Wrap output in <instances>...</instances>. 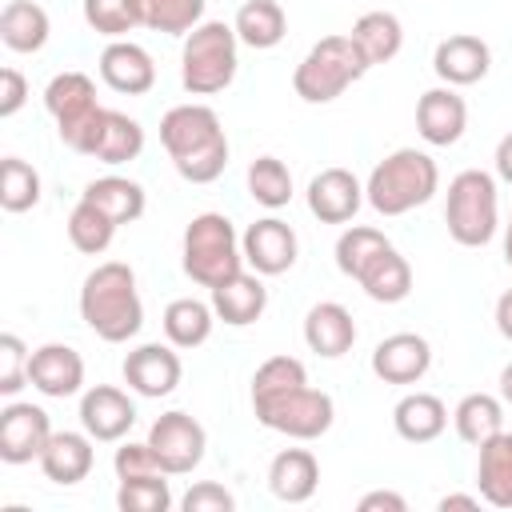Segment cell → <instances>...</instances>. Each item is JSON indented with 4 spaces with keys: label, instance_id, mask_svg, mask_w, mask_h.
<instances>
[{
    "label": "cell",
    "instance_id": "obj_9",
    "mask_svg": "<svg viewBox=\"0 0 512 512\" xmlns=\"http://www.w3.org/2000/svg\"><path fill=\"white\" fill-rule=\"evenodd\" d=\"M252 412L264 428L288 436V440H320L332 420H336V404L328 392L312 388V384H296L288 392L252 400Z\"/></svg>",
    "mask_w": 512,
    "mask_h": 512
},
{
    "label": "cell",
    "instance_id": "obj_43",
    "mask_svg": "<svg viewBox=\"0 0 512 512\" xmlns=\"http://www.w3.org/2000/svg\"><path fill=\"white\" fill-rule=\"evenodd\" d=\"M28 348L16 332H4L0 336V392L4 396H16L24 384H28Z\"/></svg>",
    "mask_w": 512,
    "mask_h": 512
},
{
    "label": "cell",
    "instance_id": "obj_15",
    "mask_svg": "<svg viewBox=\"0 0 512 512\" xmlns=\"http://www.w3.org/2000/svg\"><path fill=\"white\" fill-rule=\"evenodd\" d=\"M432 368V344L420 332H392L372 348V372L384 384H416Z\"/></svg>",
    "mask_w": 512,
    "mask_h": 512
},
{
    "label": "cell",
    "instance_id": "obj_47",
    "mask_svg": "<svg viewBox=\"0 0 512 512\" xmlns=\"http://www.w3.org/2000/svg\"><path fill=\"white\" fill-rule=\"evenodd\" d=\"M408 500L400 492H388V488H376V492H364L360 496V512H404Z\"/></svg>",
    "mask_w": 512,
    "mask_h": 512
},
{
    "label": "cell",
    "instance_id": "obj_39",
    "mask_svg": "<svg viewBox=\"0 0 512 512\" xmlns=\"http://www.w3.org/2000/svg\"><path fill=\"white\" fill-rule=\"evenodd\" d=\"M84 20L108 40H124L132 28H144L140 0H84Z\"/></svg>",
    "mask_w": 512,
    "mask_h": 512
},
{
    "label": "cell",
    "instance_id": "obj_49",
    "mask_svg": "<svg viewBox=\"0 0 512 512\" xmlns=\"http://www.w3.org/2000/svg\"><path fill=\"white\" fill-rule=\"evenodd\" d=\"M496 328H500L504 340H512V288L496 300Z\"/></svg>",
    "mask_w": 512,
    "mask_h": 512
},
{
    "label": "cell",
    "instance_id": "obj_7",
    "mask_svg": "<svg viewBox=\"0 0 512 512\" xmlns=\"http://www.w3.org/2000/svg\"><path fill=\"white\" fill-rule=\"evenodd\" d=\"M364 72H368V60H364V52L356 48L352 36H324L296 64L292 88L304 104H328L348 84H356Z\"/></svg>",
    "mask_w": 512,
    "mask_h": 512
},
{
    "label": "cell",
    "instance_id": "obj_8",
    "mask_svg": "<svg viewBox=\"0 0 512 512\" xmlns=\"http://www.w3.org/2000/svg\"><path fill=\"white\" fill-rule=\"evenodd\" d=\"M44 108L56 120L60 140L72 152L88 156L92 152V140H96V128H100V116H104V108L96 104L92 76H84V72H60V76H52L48 88H44Z\"/></svg>",
    "mask_w": 512,
    "mask_h": 512
},
{
    "label": "cell",
    "instance_id": "obj_22",
    "mask_svg": "<svg viewBox=\"0 0 512 512\" xmlns=\"http://www.w3.org/2000/svg\"><path fill=\"white\" fill-rule=\"evenodd\" d=\"M264 308H268V288L260 284V272H236L212 288V312H216V320H224L232 328L256 324L264 316Z\"/></svg>",
    "mask_w": 512,
    "mask_h": 512
},
{
    "label": "cell",
    "instance_id": "obj_24",
    "mask_svg": "<svg viewBox=\"0 0 512 512\" xmlns=\"http://www.w3.org/2000/svg\"><path fill=\"white\" fill-rule=\"evenodd\" d=\"M316 484H320V464H316V456L308 448H284V452L272 456V464H268V488H272L276 500L304 504V500H312Z\"/></svg>",
    "mask_w": 512,
    "mask_h": 512
},
{
    "label": "cell",
    "instance_id": "obj_20",
    "mask_svg": "<svg viewBox=\"0 0 512 512\" xmlns=\"http://www.w3.org/2000/svg\"><path fill=\"white\" fill-rule=\"evenodd\" d=\"M100 80L120 92V96H144L152 84H156V64L152 56L132 44V40H112L104 52H100Z\"/></svg>",
    "mask_w": 512,
    "mask_h": 512
},
{
    "label": "cell",
    "instance_id": "obj_44",
    "mask_svg": "<svg viewBox=\"0 0 512 512\" xmlns=\"http://www.w3.org/2000/svg\"><path fill=\"white\" fill-rule=\"evenodd\" d=\"M112 468H116V480H132V476H152V472H164L160 460L152 456L148 440L144 444H120L116 456H112Z\"/></svg>",
    "mask_w": 512,
    "mask_h": 512
},
{
    "label": "cell",
    "instance_id": "obj_42",
    "mask_svg": "<svg viewBox=\"0 0 512 512\" xmlns=\"http://www.w3.org/2000/svg\"><path fill=\"white\" fill-rule=\"evenodd\" d=\"M296 384H308V368L304 360L296 356H272L256 368L252 376V400H264V396H276V392H288Z\"/></svg>",
    "mask_w": 512,
    "mask_h": 512
},
{
    "label": "cell",
    "instance_id": "obj_27",
    "mask_svg": "<svg viewBox=\"0 0 512 512\" xmlns=\"http://www.w3.org/2000/svg\"><path fill=\"white\" fill-rule=\"evenodd\" d=\"M356 284H360L376 304H400V300L412 292V268H408V260L388 244V248H380V252L360 268Z\"/></svg>",
    "mask_w": 512,
    "mask_h": 512
},
{
    "label": "cell",
    "instance_id": "obj_38",
    "mask_svg": "<svg viewBox=\"0 0 512 512\" xmlns=\"http://www.w3.org/2000/svg\"><path fill=\"white\" fill-rule=\"evenodd\" d=\"M40 200V172L20 160V156H4L0 160V208L4 212H28Z\"/></svg>",
    "mask_w": 512,
    "mask_h": 512
},
{
    "label": "cell",
    "instance_id": "obj_12",
    "mask_svg": "<svg viewBox=\"0 0 512 512\" xmlns=\"http://www.w3.org/2000/svg\"><path fill=\"white\" fill-rule=\"evenodd\" d=\"M240 248H244V264H252V272L260 276H280L296 264V252H300V240L292 232L288 220L280 216H264L256 224L244 228L240 236Z\"/></svg>",
    "mask_w": 512,
    "mask_h": 512
},
{
    "label": "cell",
    "instance_id": "obj_41",
    "mask_svg": "<svg viewBox=\"0 0 512 512\" xmlns=\"http://www.w3.org/2000/svg\"><path fill=\"white\" fill-rule=\"evenodd\" d=\"M380 248H388V236L380 232V228H368V224H352V228H344L340 232V240H336V268L344 272V276H360V268L380 252Z\"/></svg>",
    "mask_w": 512,
    "mask_h": 512
},
{
    "label": "cell",
    "instance_id": "obj_13",
    "mask_svg": "<svg viewBox=\"0 0 512 512\" xmlns=\"http://www.w3.org/2000/svg\"><path fill=\"white\" fill-rule=\"evenodd\" d=\"M180 376H184V364L168 344H140L124 356V384L136 396H148V400L172 396Z\"/></svg>",
    "mask_w": 512,
    "mask_h": 512
},
{
    "label": "cell",
    "instance_id": "obj_37",
    "mask_svg": "<svg viewBox=\"0 0 512 512\" xmlns=\"http://www.w3.org/2000/svg\"><path fill=\"white\" fill-rule=\"evenodd\" d=\"M248 196L264 208H284L292 200V172L276 156H256L248 164Z\"/></svg>",
    "mask_w": 512,
    "mask_h": 512
},
{
    "label": "cell",
    "instance_id": "obj_33",
    "mask_svg": "<svg viewBox=\"0 0 512 512\" xmlns=\"http://www.w3.org/2000/svg\"><path fill=\"white\" fill-rule=\"evenodd\" d=\"M452 424H456V436L472 448H480L488 436H496L504 428V404L488 392H468L456 412H452Z\"/></svg>",
    "mask_w": 512,
    "mask_h": 512
},
{
    "label": "cell",
    "instance_id": "obj_52",
    "mask_svg": "<svg viewBox=\"0 0 512 512\" xmlns=\"http://www.w3.org/2000/svg\"><path fill=\"white\" fill-rule=\"evenodd\" d=\"M504 260L512 268V212H508V224H504Z\"/></svg>",
    "mask_w": 512,
    "mask_h": 512
},
{
    "label": "cell",
    "instance_id": "obj_5",
    "mask_svg": "<svg viewBox=\"0 0 512 512\" xmlns=\"http://www.w3.org/2000/svg\"><path fill=\"white\" fill-rule=\"evenodd\" d=\"M184 272L192 284L200 288H216L224 284L228 276L244 272V248H240V236L232 228V220L224 212H200L188 220L184 228Z\"/></svg>",
    "mask_w": 512,
    "mask_h": 512
},
{
    "label": "cell",
    "instance_id": "obj_35",
    "mask_svg": "<svg viewBox=\"0 0 512 512\" xmlns=\"http://www.w3.org/2000/svg\"><path fill=\"white\" fill-rule=\"evenodd\" d=\"M116 220L104 212V208H96L92 200H76V208L68 212V240H72V248L76 252H84V256H100L108 244H112V236H116Z\"/></svg>",
    "mask_w": 512,
    "mask_h": 512
},
{
    "label": "cell",
    "instance_id": "obj_10",
    "mask_svg": "<svg viewBox=\"0 0 512 512\" xmlns=\"http://www.w3.org/2000/svg\"><path fill=\"white\" fill-rule=\"evenodd\" d=\"M148 448H152V456L160 460V468H164L168 476H188V472L204 460L208 432H204V424H200L196 416L172 408V412H164V416L152 420V428H148Z\"/></svg>",
    "mask_w": 512,
    "mask_h": 512
},
{
    "label": "cell",
    "instance_id": "obj_6",
    "mask_svg": "<svg viewBox=\"0 0 512 512\" xmlns=\"http://www.w3.org/2000/svg\"><path fill=\"white\" fill-rule=\"evenodd\" d=\"M444 224L448 236L464 248H484L496 228H500V196H496V176L484 168H464L448 180V200H444Z\"/></svg>",
    "mask_w": 512,
    "mask_h": 512
},
{
    "label": "cell",
    "instance_id": "obj_14",
    "mask_svg": "<svg viewBox=\"0 0 512 512\" xmlns=\"http://www.w3.org/2000/svg\"><path fill=\"white\" fill-rule=\"evenodd\" d=\"M364 204V184L348 168H324L308 180V212L320 224H348Z\"/></svg>",
    "mask_w": 512,
    "mask_h": 512
},
{
    "label": "cell",
    "instance_id": "obj_34",
    "mask_svg": "<svg viewBox=\"0 0 512 512\" xmlns=\"http://www.w3.org/2000/svg\"><path fill=\"white\" fill-rule=\"evenodd\" d=\"M84 200H92L96 208H104L116 224H132V220H140L144 216V188L136 184V180H128V176H100V180H92L88 188H84Z\"/></svg>",
    "mask_w": 512,
    "mask_h": 512
},
{
    "label": "cell",
    "instance_id": "obj_30",
    "mask_svg": "<svg viewBox=\"0 0 512 512\" xmlns=\"http://www.w3.org/2000/svg\"><path fill=\"white\" fill-rule=\"evenodd\" d=\"M232 28H236L240 44L264 52V48H276V44L284 40L288 16H284V8H280L276 0H244V4L236 8Z\"/></svg>",
    "mask_w": 512,
    "mask_h": 512
},
{
    "label": "cell",
    "instance_id": "obj_31",
    "mask_svg": "<svg viewBox=\"0 0 512 512\" xmlns=\"http://www.w3.org/2000/svg\"><path fill=\"white\" fill-rule=\"evenodd\" d=\"M212 324H216L212 304L196 296H180L164 308V336L172 348H200L212 336Z\"/></svg>",
    "mask_w": 512,
    "mask_h": 512
},
{
    "label": "cell",
    "instance_id": "obj_51",
    "mask_svg": "<svg viewBox=\"0 0 512 512\" xmlns=\"http://www.w3.org/2000/svg\"><path fill=\"white\" fill-rule=\"evenodd\" d=\"M500 400L512 404V364H504V372H500Z\"/></svg>",
    "mask_w": 512,
    "mask_h": 512
},
{
    "label": "cell",
    "instance_id": "obj_28",
    "mask_svg": "<svg viewBox=\"0 0 512 512\" xmlns=\"http://www.w3.org/2000/svg\"><path fill=\"white\" fill-rule=\"evenodd\" d=\"M140 152H144V128H140L132 116H124V112H116V108H104L88 156L100 160V164H128V160H136Z\"/></svg>",
    "mask_w": 512,
    "mask_h": 512
},
{
    "label": "cell",
    "instance_id": "obj_32",
    "mask_svg": "<svg viewBox=\"0 0 512 512\" xmlns=\"http://www.w3.org/2000/svg\"><path fill=\"white\" fill-rule=\"evenodd\" d=\"M348 36H352L356 48L364 52L368 68H376V64H388V60L400 52V44H404V24H400L392 12H364V16L352 24Z\"/></svg>",
    "mask_w": 512,
    "mask_h": 512
},
{
    "label": "cell",
    "instance_id": "obj_19",
    "mask_svg": "<svg viewBox=\"0 0 512 512\" xmlns=\"http://www.w3.org/2000/svg\"><path fill=\"white\" fill-rule=\"evenodd\" d=\"M488 68H492V48L472 32H456V36L440 40L436 52H432V72L452 88L484 80Z\"/></svg>",
    "mask_w": 512,
    "mask_h": 512
},
{
    "label": "cell",
    "instance_id": "obj_45",
    "mask_svg": "<svg viewBox=\"0 0 512 512\" xmlns=\"http://www.w3.org/2000/svg\"><path fill=\"white\" fill-rule=\"evenodd\" d=\"M180 508H184V512H232V508H236V496H232L224 484L200 480V484H192V488L180 496Z\"/></svg>",
    "mask_w": 512,
    "mask_h": 512
},
{
    "label": "cell",
    "instance_id": "obj_48",
    "mask_svg": "<svg viewBox=\"0 0 512 512\" xmlns=\"http://www.w3.org/2000/svg\"><path fill=\"white\" fill-rule=\"evenodd\" d=\"M496 176L504 180V184H512V132L508 136H500V144H496Z\"/></svg>",
    "mask_w": 512,
    "mask_h": 512
},
{
    "label": "cell",
    "instance_id": "obj_23",
    "mask_svg": "<svg viewBox=\"0 0 512 512\" xmlns=\"http://www.w3.org/2000/svg\"><path fill=\"white\" fill-rule=\"evenodd\" d=\"M476 488L492 508H512V432H496L476 448Z\"/></svg>",
    "mask_w": 512,
    "mask_h": 512
},
{
    "label": "cell",
    "instance_id": "obj_11",
    "mask_svg": "<svg viewBox=\"0 0 512 512\" xmlns=\"http://www.w3.org/2000/svg\"><path fill=\"white\" fill-rule=\"evenodd\" d=\"M52 440V420L40 404L12 400L0 408V460L4 464H28L40 460V452Z\"/></svg>",
    "mask_w": 512,
    "mask_h": 512
},
{
    "label": "cell",
    "instance_id": "obj_26",
    "mask_svg": "<svg viewBox=\"0 0 512 512\" xmlns=\"http://www.w3.org/2000/svg\"><path fill=\"white\" fill-rule=\"evenodd\" d=\"M392 424H396V436H400V440H408V444H428V440H436V436L448 428V408H444V400L432 396V392H408L404 400H396Z\"/></svg>",
    "mask_w": 512,
    "mask_h": 512
},
{
    "label": "cell",
    "instance_id": "obj_29",
    "mask_svg": "<svg viewBox=\"0 0 512 512\" xmlns=\"http://www.w3.org/2000/svg\"><path fill=\"white\" fill-rule=\"evenodd\" d=\"M48 12L32 0H8L0 12V40L12 52H40L48 44Z\"/></svg>",
    "mask_w": 512,
    "mask_h": 512
},
{
    "label": "cell",
    "instance_id": "obj_46",
    "mask_svg": "<svg viewBox=\"0 0 512 512\" xmlns=\"http://www.w3.org/2000/svg\"><path fill=\"white\" fill-rule=\"evenodd\" d=\"M28 100V80L16 68H0V116H16Z\"/></svg>",
    "mask_w": 512,
    "mask_h": 512
},
{
    "label": "cell",
    "instance_id": "obj_3",
    "mask_svg": "<svg viewBox=\"0 0 512 512\" xmlns=\"http://www.w3.org/2000/svg\"><path fill=\"white\" fill-rule=\"evenodd\" d=\"M440 188V168L428 152L420 148H396L388 152L364 184V200L380 212V216H404L420 204H428Z\"/></svg>",
    "mask_w": 512,
    "mask_h": 512
},
{
    "label": "cell",
    "instance_id": "obj_36",
    "mask_svg": "<svg viewBox=\"0 0 512 512\" xmlns=\"http://www.w3.org/2000/svg\"><path fill=\"white\" fill-rule=\"evenodd\" d=\"M140 20L152 32L188 36L196 24H204V0H140Z\"/></svg>",
    "mask_w": 512,
    "mask_h": 512
},
{
    "label": "cell",
    "instance_id": "obj_2",
    "mask_svg": "<svg viewBox=\"0 0 512 512\" xmlns=\"http://www.w3.org/2000/svg\"><path fill=\"white\" fill-rule=\"evenodd\" d=\"M80 320L108 344H124L144 328V304L136 292V272L120 260H104L84 276Z\"/></svg>",
    "mask_w": 512,
    "mask_h": 512
},
{
    "label": "cell",
    "instance_id": "obj_21",
    "mask_svg": "<svg viewBox=\"0 0 512 512\" xmlns=\"http://www.w3.org/2000/svg\"><path fill=\"white\" fill-rule=\"evenodd\" d=\"M304 344L316 356H324V360L344 356L356 344V320H352V312L344 304H336V300L312 304L308 316H304Z\"/></svg>",
    "mask_w": 512,
    "mask_h": 512
},
{
    "label": "cell",
    "instance_id": "obj_1",
    "mask_svg": "<svg viewBox=\"0 0 512 512\" xmlns=\"http://www.w3.org/2000/svg\"><path fill=\"white\" fill-rule=\"evenodd\" d=\"M160 144L188 184H212L228 168V136L208 104H176L160 120Z\"/></svg>",
    "mask_w": 512,
    "mask_h": 512
},
{
    "label": "cell",
    "instance_id": "obj_50",
    "mask_svg": "<svg viewBox=\"0 0 512 512\" xmlns=\"http://www.w3.org/2000/svg\"><path fill=\"white\" fill-rule=\"evenodd\" d=\"M452 508H460V512H476V508H480V500H476V496H464V492L440 496V512H452Z\"/></svg>",
    "mask_w": 512,
    "mask_h": 512
},
{
    "label": "cell",
    "instance_id": "obj_16",
    "mask_svg": "<svg viewBox=\"0 0 512 512\" xmlns=\"http://www.w3.org/2000/svg\"><path fill=\"white\" fill-rule=\"evenodd\" d=\"M80 424L100 444L124 440L128 428L136 424V404L128 400V392H120L112 384H96L80 396Z\"/></svg>",
    "mask_w": 512,
    "mask_h": 512
},
{
    "label": "cell",
    "instance_id": "obj_40",
    "mask_svg": "<svg viewBox=\"0 0 512 512\" xmlns=\"http://www.w3.org/2000/svg\"><path fill=\"white\" fill-rule=\"evenodd\" d=\"M164 476H168V472L120 480V488H116V508H120V512H168V508H172V488H168Z\"/></svg>",
    "mask_w": 512,
    "mask_h": 512
},
{
    "label": "cell",
    "instance_id": "obj_4",
    "mask_svg": "<svg viewBox=\"0 0 512 512\" xmlns=\"http://www.w3.org/2000/svg\"><path fill=\"white\" fill-rule=\"evenodd\" d=\"M240 36L224 20H204L184 36L180 52V84L192 96H216L236 80L240 68Z\"/></svg>",
    "mask_w": 512,
    "mask_h": 512
},
{
    "label": "cell",
    "instance_id": "obj_25",
    "mask_svg": "<svg viewBox=\"0 0 512 512\" xmlns=\"http://www.w3.org/2000/svg\"><path fill=\"white\" fill-rule=\"evenodd\" d=\"M92 436L88 432H52L48 448L40 452V472L52 480V484H80L88 472H92Z\"/></svg>",
    "mask_w": 512,
    "mask_h": 512
},
{
    "label": "cell",
    "instance_id": "obj_18",
    "mask_svg": "<svg viewBox=\"0 0 512 512\" xmlns=\"http://www.w3.org/2000/svg\"><path fill=\"white\" fill-rule=\"evenodd\" d=\"M416 128H420V136H424L428 144H436V148L456 144V140L464 136V128H468V104H464V96H460L452 84L428 88V92L416 100Z\"/></svg>",
    "mask_w": 512,
    "mask_h": 512
},
{
    "label": "cell",
    "instance_id": "obj_17",
    "mask_svg": "<svg viewBox=\"0 0 512 512\" xmlns=\"http://www.w3.org/2000/svg\"><path fill=\"white\" fill-rule=\"evenodd\" d=\"M28 384L52 400L76 396L84 388V360L68 344H40L28 356Z\"/></svg>",
    "mask_w": 512,
    "mask_h": 512
}]
</instances>
